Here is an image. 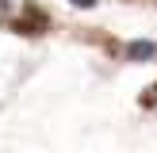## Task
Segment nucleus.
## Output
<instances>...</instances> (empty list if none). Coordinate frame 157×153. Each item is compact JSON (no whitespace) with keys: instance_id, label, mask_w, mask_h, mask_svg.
I'll return each mask as SVG.
<instances>
[{"instance_id":"f257e3e1","label":"nucleus","mask_w":157,"mask_h":153,"mask_svg":"<svg viewBox=\"0 0 157 153\" xmlns=\"http://www.w3.org/2000/svg\"><path fill=\"white\" fill-rule=\"evenodd\" d=\"M153 58H157V42H150V38L127 42V61H153Z\"/></svg>"},{"instance_id":"f03ea898","label":"nucleus","mask_w":157,"mask_h":153,"mask_svg":"<svg viewBox=\"0 0 157 153\" xmlns=\"http://www.w3.org/2000/svg\"><path fill=\"white\" fill-rule=\"evenodd\" d=\"M73 8H96V0H69Z\"/></svg>"}]
</instances>
